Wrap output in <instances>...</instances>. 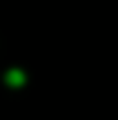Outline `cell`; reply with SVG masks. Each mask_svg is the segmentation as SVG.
I'll return each mask as SVG.
<instances>
[{
	"mask_svg": "<svg viewBox=\"0 0 118 120\" xmlns=\"http://www.w3.org/2000/svg\"><path fill=\"white\" fill-rule=\"evenodd\" d=\"M4 80L11 87H20V85H25V71H20V69H9Z\"/></svg>",
	"mask_w": 118,
	"mask_h": 120,
	"instance_id": "obj_1",
	"label": "cell"
}]
</instances>
